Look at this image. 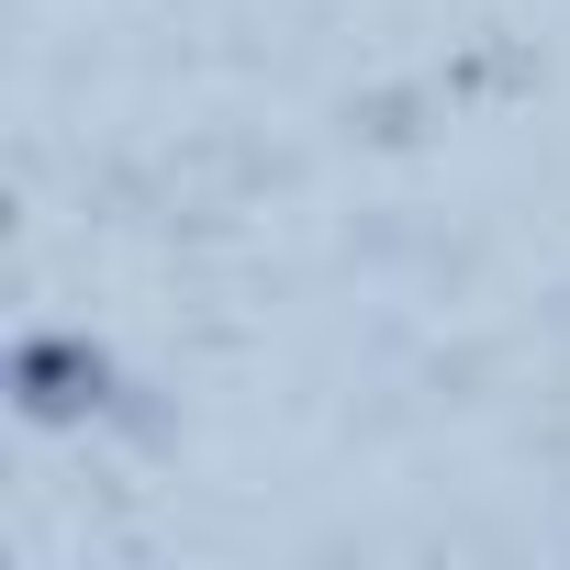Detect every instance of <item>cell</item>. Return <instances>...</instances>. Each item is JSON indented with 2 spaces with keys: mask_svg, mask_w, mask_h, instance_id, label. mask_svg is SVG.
I'll return each instance as SVG.
<instances>
[{
  "mask_svg": "<svg viewBox=\"0 0 570 570\" xmlns=\"http://www.w3.org/2000/svg\"><path fill=\"white\" fill-rule=\"evenodd\" d=\"M112 392H124V370H112V347H101V336L46 325V336H23V347H12V414H23V425H46V436H68V425L112 414Z\"/></svg>",
  "mask_w": 570,
  "mask_h": 570,
  "instance_id": "cell-1",
  "label": "cell"
}]
</instances>
